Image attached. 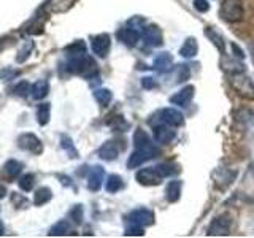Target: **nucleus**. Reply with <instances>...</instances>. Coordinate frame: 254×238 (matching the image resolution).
Masks as SVG:
<instances>
[{
  "instance_id": "obj_1",
  "label": "nucleus",
  "mask_w": 254,
  "mask_h": 238,
  "mask_svg": "<svg viewBox=\"0 0 254 238\" xmlns=\"http://www.w3.org/2000/svg\"><path fill=\"white\" fill-rule=\"evenodd\" d=\"M133 146L135 151L130 154L129 161H127V167L129 169H137L141 164H145L151 159H154L161 151L156 148V145L148 137V133L141 129H137L133 133Z\"/></svg>"
},
{
  "instance_id": "obj_2",
  "label": "nucleus",
  "mask_w": 254,
  "mask_h": 238,
  "mask_svg": "<svg viewBox=\"0 0 254 238\" xmlns=\"http://www.w3.org/2000/svg\"><path fill=\"white\" fill-rule=\"evenodd\" d=\"M67 70L70 73L91 78L94 73H97V63H95L94 59L89 58V56L81 54V56H75V58H70L67 63Z\"/></svg>"
},
{
  "instance_id": "obj_3",
  "label": "nucleus",
  "mask_w": 254,
  "mask_h": 238,
  "mask_svg": "<svg viewBox=\"0 0 254 238\" xmlns=\"http://www.w3.org/2000/svg\"><path fill=\"white\" fill-rule=\"evenodd\" d=\"M230 84H232L234 91L238 92V95L250 100L254 99V83L243 71H237V73L230 75Z\"/></svg>"
},
{
  "instance_id": "obj_4",
  "label": "nucleus",
  "mask_w": 254,
  "mask_h": 238,
  "mask_svg": "<svg viewBox=\"0 0 254 238\" xmlns=\"http://www.w3.org/2000/svg\"><path fill=\"white\" fill-rule=\"evenodd\" d=\"M221 18L227 22H237L243 18V3L242 0H222L221 10H219Z\"/></svg>"
},
{
  "instance_id": "obj_5",
  "label": "nucleus",
  "mask_w": 254,
  "mask_h": 238,
  "mask_svg": "<svg viewBox=\"0 0 254 238\" xmlns=\"http://www.w3.org/2000/svg\"><path fill=\"white\" fill-rule=\"evenodd\" d=\"M135 178L141 186H157L162 181V173L159 172L157 167H148V169H141L137 172Z\"/></svg>"
},
{
  "instance_id": "obj_6",
  "label": "nucleus",
  "mask_w": 254,
  "mask_h": 238,
  "mask_svg": "<svg viewBox=\"0 0 254 238\" xmlns=\"http://www.w3.org/2000/svg\"><path fill=\"white\" fill-rule=\"evenodd\" d=\"M129 222L132 226H138V227H146V226H153L154 224V213L146 208H138L133 210L129 216H127Z\"/></svg>"
},
{
  "instance_id": "obj_7",
  "label": "nucleus",
  "mask_w": 254,
  "mask_h": 238,
  "mask_svg": "<svg viewBox=\"0 0 254 238\" xmlns=\"http://www.w3.org/2000/svg\"><path fill=\"white\" fill-rule=\"evenodd\" d=\"M230 226H232V221L229 216L222 214L211 221L210 227L206 229V235L211 237H218V235H229L230 234Z\"/></svg>"
},
{
  "instance_id": "obj_8",
  "label": "nucleus",
  "mask_w": 254,
  "mask_h": 238,
  "mask_svg": "<svg viewBox=\"0 0 254 238\" xmlns=\"http://www.w3.org/2000/svg\"><path fill=\"white\" fill-rule=\"evenodd\" d=\"M157 121L159 122H165V124H170L173 127H180L185 124V116H183L178 110L175 108H164L161 111H157Z\"/></svg>"
},
{
  "instance_id": "obj_9",
  "label": "nucleus",
  "mask_w": 254,
  "mask_h": 238,
  "mask_svg": "<svg viewBox=\"0 0 254 238\" xmlns=\"http://www.w3.org/2000/svg\"><path fill=\"white\" fill-rule=\"evenodd\" d=\"M173 125L161 122L159 125H154V140L161 145H169V143L173 141V138L177 137V132L172 129Z\"/></svg>"
},
{
  "instance_id": "obj_10",
  "label": "nucleus",
  "mask_w": 254,
  "mask_h": 238,
  "mask_svg": "<svg viewBox=\"0 0 254 238\" xmlns=\"http://www.w3.org/2000/svg\"><path fill=\"white\" fill-rule=\"evenodd\" d=\"M110 46H111V38L108 34H100V35H95L91 40V48H92V53L97 54L99 58H105L110 51Z\"/></svg>"
},
{
  "instance_id": "obj_11",
  "label": "nucleus",
  "mask_w": 254,
  "mask_h": 238,
  "mask_svg": "<svg viewBox=\"0 0 254 238\" xmlns=\"http://www.w3.org/2000/svg\"><path fill=\"white\" fill-rule=\"evenodd\" d=\"M18 143H19L21 149L29 151V153H32V154H40L43 151L42 141H40L34 133H24V135H21Z\"/></svg>"
},
{
  "instance_id": "obj_12",
  "label": "nucleus",
  "mask_w": 254,
  "mask_h": 238,
  "mask_svg": "<svg viewBox=\"0 0 254 238\" xmlns=\"http://www.w3.org/2000/svg\"><path fill=\"white\" fill-rule=\"evenodd\" d=\"M141 37L145 40V43L148 46H154V48H159L162 46L164 43V37H162V32L157 26H148L143 29L141 32Z\"/></svg>"
},
{
  "instance_id": "obj_13",
  "label": "nucleus",
  "mask_w": 254,
  "mask_h": 238,
  "mask_svg": "<svg viewBox=\"0 0 254 238\" xmlns=\"http://www.w3.org/2000/svg\"><path fill=\"white\" fill-rule=\"evenodd\" d=\"M103 178H105V172H103L102 167L100 165L92 167L89 175H87V187H89V190L97 192V190L102 187Z\"/></svg>"
},
{
  "instance_id": "obj_14",
  "label": "nucleus",
  "mask_w": 254,
  "mask_h": 238,
  "mask_svg": "<svg viewBox=\"0 0 254 238\" xmlns=\"http://www.w3.org/2000/svg\"><path fill=\"white\" fill-rule=\"evenodd\" d=\"M194 86H186L183 87V89L180 92H177L175 95H172L170 97V102L173 103V105H178V107H188L190 100H192L194 97Z\"/></svg>"
},
{
  "instance_id": "obj_15",
  "label": "nucleus",
  "mask_w": 254,
  "mask_h": 238,
  "mask_svg": "<svg viewBox=\"0 0 254 238\" xmlns=\"http://www.w3.org/2000/svg\"><path fill=\"white\" fill-rule=\"evenodd\" d=\"M140 37H141V34L133 27H126V29H121L118 32V38L121 40L126 46H130V48H133L138 43Z\"/></svg>"
},
{
  "instance_id": "obj_16",
  "label": "nucleus",
  "mask_w": 254,
  "mask_h": 238,
  "mask_svg": "<svg viewBox=\"0 0 254 238\" xmlns=\"http://www.w3.org/2000/svg\"><path fill=\"white\" fill-rule=\"evenodd\" d=\"M99 156L103 159V161H115V159L119 156V148L115 141H107L100 146Z\"/></svg>"
},
{
  "instance_id": "obj_17",
  "label": "nucleus",
  "mask_w": 254,
  "mask_h": 238,
  "mask_svg": "<svg viewBox=\"0 0 254 238\" xmlns=\"http://www.w3.org/2000/svg\"><path fill=\"white\" fill-rule=\"evenodd\" d=\"M214 182H216V187L219 189H226L230 182H232V179L235 178V173L229 172V170H224V169H219L214 172Z\"/></svg>"
},
{
  "instance_id": "obj_18",
  "label": "nucleus",
  "mask_w": 254,
  "mask_h": 238,
  "mask_svg": "<svg viewBox=\"0 0 254 238\" xmlns=\"http://www.w3.org/2000/svg\"><path fill=\"white\" fill-rule=\"evenodd\" d=\"M173 65V58L170 53H161L154 59V68L159 71V73H165L169 71Z\"/></svg>"
},
{
  "instance_id": "obj_19",
  "label": "nucleus",
  "mask_w": 254,
  "mask_h": 238,
  "mask_svg": "<svg viewBox=\"0 0 254 238\" xmlns=\"http://www.w3.org/2000/svg\"><path fill=\"white\" fill-rule=\"evenodd\" d=\"M180 197H181V181L173 179L165 187V198L169 202L175 203L180 200Z\"/></svg>"
},
{
  "instance_id": "obj_20",
  "label": "nucleus",
  "mask_w": 254,
  "mask_h": 238,
  "mask_svg": "<svg viewBox=\"0 0 254 238\" xmlns=\"http://www.w3.org/2000/svg\"><path fill=\"white\" fill-rule=\"evenodd\" d=\"M32 97L35 100H42L43 97H46L48 92H50V84H48L46 79H38V81L30 87Z\"/></svg>"
},
{
  "instance_id": "obj_21",
  "label": "nucleus",
  "mask_w": 254,
  "mask_h": 238,
  "mask_svg": "<svg viewBox=\"0 0 254 238\" xmlns=\"http://www.w3.org/2000/svg\"><path fill=\"white\" fill-rule=\"evenodd\" d=\"M198 51V45H197V40L189 37L186 38V42L183 43V46L180 48V54L183 56V58H194V56L197 54Z\"/></svg>"
},
{
  "instance_id": "obj_22",
  "label": "nucleus",
  "mask_w": 254,
  "mask_h": 238,
  "mask_svg": "<svg viewBox=\"0 0 254 238\" xmlns=\"http://www.w3.org/2000/svg\"><path fill=\"white\" fill-rule=\"evenodd\" d=\"M21 169H22V165L18 161H8L3 165V175H5V178H8V179L16 178L21 173Z\"/></svg>"
},
{
  "instance_id": "obj_23",
  "label": "nucleus",
  "mask_w": 254,
  "mask_h": 238,
  "mask_svg": "<svg viewBox=\"0 0 254 238\" xmlns=\"http://www.w3.org/2000/svg\"><path fill=\"white\" fill-rule=\"evenodd\" d=\"M124 186V182H123V178L121 177H118V175H110L107 182H105V189L108 190V192H118V190H121Z\"/></svg>"
},
{
  "instance_id": "obj_24",
  "label": "nucleus",
  "mask_w": 254,
  "mask_h": 238,
  "mask_svg": "<svg viewBox=\"0 0 254 238\" xmlns=\"http://www.w3.org/2000/svg\"><path fill=\"white\" fill-rule=\"evenodd\" d=\"M205 35L211 40L213 45L216 46L221 53H224V40H222V37L218 34L216 30H214L213 27H205Z\"/></svg>"
},
{
  "instance_id": "obj_25",
  "label": "nucleus",
  "mask_w": 254,
  "mask_h": 238,
  "mask_svg": "<svg viewBox=\"0 0 254 238\" xmlns=\"http://www.w3.org/2000/svg\"><path fill=\"white\" fill-rule=\"evenodd\" d=\"M50 115H51L50 103H42V105H38V110H37V121H38V124L46 125L48 121H50Z\"/></svg>"
},
{
  "instance_id": "obj_26",
  "label": "nucleus",
  "mask_w": 254,
  "mask_h": 238,
  "mask_svg": "<svg viewBox=\"0 0 254 238\" xmlns=\"http://www.w3.org/2000/svg\"><path fill=\"white\" fill-rule=\"evenodd\" d=\"M51 197H53V192H51V189L50 187H40L37 192H35V198H34V202L35 205L38 206H42L45 203H48L51 200Z\"/></svg>"
},
{
  "instance_id": "obj_27",
  "label": "nucleus",
  "mask_w": 254,
  "mask_h": 238,
  "mask_svg": "<svg viewBox=\"0 0 254 238\" xmlns=\"http://www.w3.org/2000/svg\"><path fill=\"white\" fill-rule=\"evenodd\" d=\"M94 97L102 107H107L111 102V99H113V94H111L108 89H97V91H94Z\"/></svg>"
},
{
  "instance_id": "obj_28",
  "label": "nucleus",
  "mask_w": 254,
  "mask_h": 238,
  "mask_svg": "<svg viewBox=\"0 0 254 238\" xmlns=\"http://www.w3.org/2000/svg\"><path fill=\"white\" fill-rule=\"evenodd\" d=\"M65 53L70 56V58H75V56H81V54H86V45L79 40V42L70 45L65 48Z\"/></svg>"
},
{
  "instance_id": "obj_29",
  "label": "nucleus",
  "mask_w": 254,
  "mask_h": 238,
  "mask_svg": "<svg viewBox=\"0 0 254 238\" xmlns=\"http://www.w3.org/2000/svg\"><path fill=\"white\" fill-rule=\"evenodd\" d=\"M70 230V224L68 221H59L58 224L53 226L50 230V235H67Z\"/></svg>"
},
{
  "instance_id": "obj_30",
  "label": "nucleus",
  "mask_w": 254,
  "mask_h": 238,
  "mask_svg": "<svg viewBox=\"0 0 254 238\" xmlns=\"http://www.w3.org/2000/svg\"><path fill=\"white\" fill-rule=\"evenodd\" d=\"M34 179H35V177L32 173L24 175V177H21V179H19V187L22 190H26V192H29V190H32V187H34Z\"/></svg>"
},
{
  "instance_id": "obj_31",
  "label": "nucleus",
  "mask_w": 254,
  "mask_h": 238,
  "mask_svg": "<svg viewBox=\"0 0 254 238\" xmlns=\"http://www.w3.org/2000/svg\"><path fill=\"white\" fill-rule=\"evenodd\" d=\"M61 146L67 151V153L70 154V157H78V153H76V149L73 146V143H71V140L68 137H65V135L61 138Z\"/></svg>"
},
{
  "instance_id": "obj_32",
  "label": "nucleus",
  "mask_w": 254,
  "mask_h": 238,
  "mask_svg": "<svg viewBox=\"0 0 254 238\" xmlns=\"http://www.w3.org/2000/svg\"><path fill=\"white\" fill-rule=\"evenodd\" d=\"M157 169L159 172L162 173V177H170V175H175V173H178L180 169L178 167H175V165H169V164H161V165H157Z\"/></svg>"
},
{
  "instance_id": "obj_33",
  "label": "nucleus",
  "mask_w": 254,
  "mask_h": 238,
  "mask_svg": "<svg viewBox=\"0 0 254 238\" xmlns=\"http://www.w3.org/2000/svg\"><path fill=\"white\" fill-rule=\"evenodd\" d=\"M13 92H14L16 95H19V97H26V95L30 92V86H29V83H26V81H21V83H18V84L14 86Z\"/></svg>"
},
{
  "instance_id": "obj_34",
  "label": "nucleus",
  "mask_w": 254,
  "mask_h": 238,
  "mask_svg": "<svg viewBox=\"0 0 254 238\" xmlns=\"http://www.w3.org/2000/svg\"><path fill=\"white\" fill-rule=\"evenodd\" d=\"M34 50V43L32 42H27V45H24V48L19 51V56L16 58V60L18 62H24L27 58H29V54H30V51Z\"/></svg>"
},
{
  "instance_id": "obj_35",
  "label": "nucleus",
  "mask_w": 254,
  "mask_h": 238,
  "mask_svg": "<svg viewBox=\"0 0 254 238\" xmlns=\"http://www.w3.org/2000/svg\"><path fill=\"white\" fill-rule=\"evenodd\" d=\"M190 76V70L186 63H183V65H178V71H177V79L178 81H186Z\"/></svg>"
},
{
  "instance_id": "obj_36",
  "label": "nucleus",
  "mask_w": 254,
  "mask_h": 238,
  "mask_svg": "<svg viewBox=\"0 0 254 238\" xmlns=\"http://www.w3.org/2000/svg\"><path fill=\"white\" fill-rule=\"evenodd\" d=\"M19 71L18 70H13V68H5V70H0V78L3 79V81H10L14 76H18Z\"/></svg>"
},
{
  "instance_id": "obj_37",
  "label": "nucleus",
  "mask_w": 254,
  "mask_h": 238,
  "mask_svg": "<svg viewBox=\"0 0 254 238\" xmlns=\"http://www.w3.org/2000/svg\"><path fill=\"white\" fill-rule=\"evenodd\" d=\"M70 218L73 219L76 224H79V222L83 221V208H81V205H76L75 208L70 211Z\"/></svg>"
},
{
  "instance_id": "obj_38",
  "label": "nucleus",
  "mask_w": 254,
  "mask_h": 238,
  "mask_svg": "<svg viewBox=\"0 0 254 238\" xmlns=\"http://www.w3.org/2000/svg\"><path fill=\"white\" fill-rule=\"evenodd\" d=\"M194 8L197 11L205 13L210 10V3H208V0H194Z\"/></svg>"
},
{
  "instance_id": "obj_39",
  "label": "nucleus",
  "mask_w": 254,
  "mask_h": 238,
  "mask_svg": "<svg viewBox=\"0 0 254 238\" xmlns=\"http://www.w3.org/2000/svg\"><path fill=\"white\" fill-rule=\"evenodd\" d=\"M124 235H137V237H141V235H145V230H143V227H138V226H132L130 227H127V230L124 232Z\"/></svg>"
},
{
  "instance_id": "obj_40",
  "label": "nucleus",
  "mask_w": 254,
  "mask_h": 238,
  "mask_svg": "<svg viewBox=\"0 0 254 238\" xmlns=\"http://www.w3.org/2000/svg\"><path fill=\"white\" fill-rule=\"evenodd\" d=\"M11 202H14L16 206H24V205H27V198H26V197H22V195L18 194V192H13V195H11Z\"/></svg>"
},
{
  "instance_id": "obj_41",
  "label": "nucleus",
  "mask_w": 254,
  "mask_h": 238,
  "mask_svg": "<svg viewBox=\"0 0 254 238\" xmlns=\"http://www.w3.org/2000/svg\"><path fill=\"white\" fill-rule=\"evenodd\" d=\"M141 86L145 87V89H153V87H156V81H154L153 78L146 76V78L141 79Z\"/></svg>"
},
{
  "instance_id": "obj_42",
  "label": "nucleus",
  "mask_w": 254,
  "mask_h": 238,
  "mask_svg": "<svg viewBox=\"0 0 254 238\" xmlns=\"http://www.w3.org/2000/svg\"><path fill=\"white\" fill-rule=\"evenodd\" d=\"M5 192H6L5 187H3V186H0V198H2V197L5 195Z\"/></svg>"
},
{
  "instance_id": "obj_43",
  "label": "nucleus",
  "mask_w": 254,
  "mask_h": 238,
  "mask_svg": "<svg viewBox=\"0 0 254 238\" xmlns=\"http://www.w3.org/2000/svg\"><path fill=\"white\" fill-rule=\"evenodd\" d=\"M3 234V224H2V221H0V235Z\"/></svg>"
}]
</instances>
